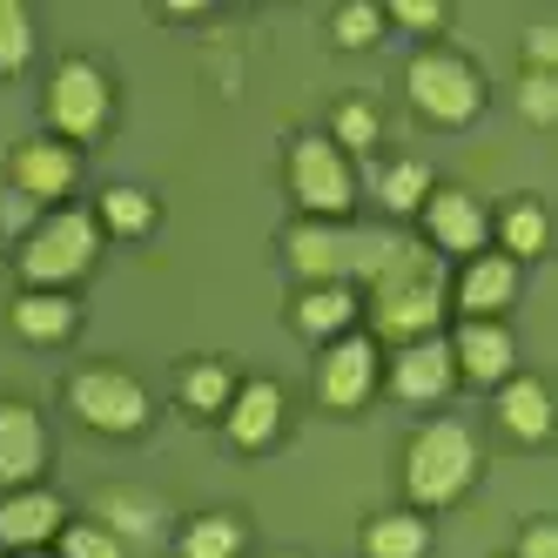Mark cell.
<instances>
[{"instance_id":"6da1fadb","label":"cell","mask_w":558,"mask_h":558,"mask_svg":"<svg viewBox=\"0 0 558 558\" xmlns=\"http://www.w3.org/2000/svg\"><path fill=\"white\" fill-rule=\"evenodd\" d=\"M364 310H371V330H377L384 343L437 337V324H445V310H451V269L437 263L424 243H411V235H404V250L377 269Z\"/></svg>"},{"instance_id":"7a4b0ae2","label":"cell","mask_w":558,"mask_h":558,"mask_svg":"<svg viewBox=\"0 0 558 558\" xmlns=\"http://www.w3.org/2000/svg\"><path fill=\"white\" fill-rule=\"evenodd\" d=\"M290 269L303 283H377V269L404 250V229H356V222H296L290 229Z\"/></svg>"},{"instance_id":"3957f363","label":"cell","mask_w":558,"mask_h":558,"mask_svg":"<svg viewBox=\"0 0 558 558\" xmlns=\"http://www.w3.org/2000/svg\"><path fill=\"white\" fill-rule=\"evenodd\" d=\"M477 485V437L458 417L424 424L404 445V498L411 511H445Z\"/></svg>"},{"instance_id":"277c9868","label":"cell","mask_w":558,"mask_h":558,"mask_svg":"<svg viewBox=\"0 0 558 558\" xmlns=\"http://www.w3.org/2000/svg\"><path fill=\"white\" fill-rule=\"evenodd\" d=\"M95 256H101V222L88 209H54L27 229L21 276H27V290H68L95 269Z\"/></svg>"},{"instance_id":"5b68a950","label":"cell","mask_w":558,"mask_h":558,"mask_svg":"<svg viewBox=\"0 0 558 558\" xmlns=\"http://www.w3.org/2000/svg\"><path fill=\"white\" fill-rule=\"evenodd\" d=\"M404 95H411V108L424 114V122H437V129H471L477 108H485V74H477L464 54H451V48H424L404 68Z\"/></svg>"},{"instance_id":"8992f818","label":"cell","mask_w":558,"mask_h":558,"mask_svg":"<svg viewBox=\"0 0 558 558\" xmlns=\"http://www.w3.org/2000/svg\"><path fill=\"white\" fill-rule=\"evenodd\" d=\"M41 108H48V135H54V142H68V148L95 142V135L108 129V114H114V88H108L101 61H88V54H68V61L48 74V95H41Z\"/></svg>"},{"instance_id":"52a82bcc","label":"cell","mask_w":558,"mask_h":558,"mask_svg":"<svg viewBox=\"0 0 558 558\" xmlns=\"http://www.w3.org/2000/svg\"><path fill=\"white\" fill-rule=\"evenodd\" d=\"M290 195L310 222H337L356 203V169L330 135H296L290 142Z\"/></svg>"},{"instance_id":"ba28073f","label":"cell","mask_w":558,"mask_h":558,"mask_svg":"<svg viewBox=\"0 0 558 558\" xmlns=\"http://www.w3.org/2000/svg\"><path fill=\"white\" fill-rule=\"evenodd\" d=\"M68 411L101 437H135L148 424V390L122 364H88L68 377Z\"/></svg>"},{"instance_id":"9c48e42d","label":"cell","mask_w":558,"mask_h":558,"mask_svg":"<svg viewBox=\"0 0 558 558\" xmlns=\"http://www.w3.org/2000/svg\"><path fill=\"white\" fill-rule=\"evenodd\" d=\"M417 222H424V250L445 263V256H477V250H492V209L477 203L471 189H445L437 182L430 195H424V209H417Z\"/></svg>"},{"instance_id":"30bf717a","label":"cell","mask_w":558,"mask_h":558,"mask_svg":"<svg viewBox=\"0 0 558 558\" xmlns=\"http://www.w3.org/2000/svg\"><path fill=\"white\" fill-rule=\"evenodd\" d=\"M384 384V356H377V337H337L316 356V404L324 411H364Z\"/></svg>"},{"instance_id":"8fae6325","label":"cell","mask_w":558,"mask_h":558,"mask_svg":"<svg viewBox=\"0 0 558 558\" xmlns=\"http://www.w3.org/2000/svg\"><path fill=\"white\" fill-rule=\"evenodd\" d=\"M8 182L14 195H27L34 209L41 203H61V195H74V182H82V162H74V148L54 142V135H27L8 148Z\"/></svg>"},{"instance_id":"7c38bea8","label":"cell","mask_w":558,"mask_h":558,"mask_svg":"<svg viewBox=\"0 0 558 558\" xmlns=\"http://www.w3.org/2000/svg\"><path fill=\"white\" fill-rule=\"evenodd\" d=\"M384 384L397 404H437V397H451L458 371H451V343L445 337H417V343H397L390 364H384Z\"/></svg>"},{"instance_id":"4fadbf2b","label":"cell","mask_w":558,"mask_h":558,"mask_svg":"<svg viewBox=\"0 0 558 558\" xmlns=\"http://www.w3.org/2000/svg\"><path fill=\"white\" fill-rule=\"evenodd\" d=\"M48 464V424L21 397H0V492H27Z\"/></svg>"},{"instance_id":"5bb4252c","label":"cell","mask_w":558,"mask_h":558,"mask_svg":"<svg viewBox=\"0 0 558 558\" xmlns=\"http://www.w3.org/2000/svg\"><path fill=\"white\" fill-rule=\"evenodd\" d=\"M451 303L464 310V324H498V316L518 303V263L498 256V250H477V256L458 269Z\"/></svg>"},{"instance_id":"9a60e30c","label":"cell","mask_w":558,"mask_h":558,"mask_svg":"<svg viewBox=\"0 0 558 558\" xmlns=\"http://www.w3.org/2000/svg\"><path fill=\"white\" fill-rule=\"evenodd\" d=\"M445 343H451V371H458L464 384L498 390L505 377H518V337H511L505 324H458Z\"/></svg>"},{"instance_id":"2e32d148","label":"cell","mask_w":558,"mask_h":558,"mask_svg":"<svg viewBox=\"0 0 558 558\" xmlns=\"http://www.w3.org/2000/svg\"><path fill=\"white\" fill-rule=\"evenodd\" d=\"M222 430H229L235 451H269L276 430H283V384H269V377L235 384L229 411H222Z\"/></svg>"},{"instance_id":"e0dca14e","label":"cell","mask_w":558,"mask_h":558,"mask_svg":"<svg viewBox=\"0 0 558 558\" xmlns=\"http://www.w3.org/2000/svg\"><path fill=\"white\" fill-rule=\"evenodd\" d=\"M61 525H68V505L41 485L0 498V551H41L48 538H61Z\"/></svg>"},{"instance_id":"ac0fdd59","label":"cell","mask_w":558,"mask_h":558,"mask_svg":"<svg viewBox=\"0 0 558 558\" xmlns=\"http://www.w3.org/2000/svg\"><path fill=\"white\" fill-rule=\"evenodd\" d=\"M492 411H498V430L511 437V445H545L551 437V390L545 377H505L498 397H492Z\"/></svg>"},{"instance_id":"d6986e66","label":"cell","mask_w":558,"mask_h":558,"mask_svg":"<svg viewBox=\"0 0 558 558\" xmlns=\"http://www.w3.org/2000/svg\"><path fill=\"white\" fill-rule=\"evenodd\" d=\"M8 324L21 343H68L74 330H82V303H74L68 290H21L8 303Z\"/></svg>"},{"instance_id":"ffe728a7","label":"cell","mask_w":558,"mask_h":558,"mask_svg":"<svg viewBox=\"0 0 558 558\" xmlns=\"http://www.w3.org/2000/svg\"><path fill=\"white\" fill-rule=\"evenodd\" d=\"M356 290H343V283H303V296H296V330L303 337H316V343H337V337H350V324H356Z\"/></svg>"},{"instance_id":"44dd1931","label":"cell","mask_w":558,"mask_h":558,"mask_svg":"<svg viewBox=\"0 0 558 558\" xmlns=\"http://www.w3.org/2000/svg\"><path fill=\"white\" fill-rule=\"evenodd\" d=\"M364 558H430V525H424V511H377L364 518Z\"/></svg>"},{"instance_id":"7402d4cb","label":"cell","mask_w":558,"mask_h":558,"mask_svg":"<svg viewBox=\"0 0 558 558\" xmlns=\"http://www.w3.org/2000/svg\"><path fill=\"white\" fill-rule=\"evenodd\" d=\"M175 397L195 417H222L229 397H235V371L222 364V356H189V364L175 371Z\"/></svg>"},{"instance_id":"603a6c76","label":"cell","mask_w":558,"mask_h":558,"mask_svg":"<svg viewBox=\"0 0 558 558\" xmlns=\"http://www.w3.org/2000/svg\"><path fill=\"white\" fill-rule=\"evenodd\" d=\"M492 235H498V256H511V263L545 256V203L538 195H511V203L492 216Z\"/></svg>"},{"instance_id":"cb8c5ba5","label":"cell","mask_w":558,"mask_h":558,"mask_svg":"<svg viewBox=\"0 0 558 558\" xmlns=\"http://www.w3.org/2000/svg\"><path fill=\"white\" fill-rule=\"evenodd\" d=\"M88 216L101 222V235H129V243H135V235L155 229V195L135 189V182H108V189H101V203H95Z\"/></svg>"},{"instance_id":"d4e9b609","label":"cell","mask_w":558,"mask_h":558,"mask_svg":"<svg viewBox=\"0 0 558 558\" xmlns=\"http://www.w3.org/2000/svg\"><path fill=\"white\" fill-rule=\"evenodd\" d=\"M250 532H243V518H229V511H203V518H189L175 551L182 558H243Z\"/></svg>"},{"instance_id":"484cf974","label":"cell","mask_w":558,"mask_h":558,"mask_svg":"<svg viewBox=\"0 0 558 558\" xmlns=\"http://www.w3.org/2000/svg\"><path fill=\"white\" fill-rule=\"evenodd\" d=\"M430 189H437V175L424 162H390V169H377V203L390 216H417Z\"/></svg>"},{"instance_id":"4316f807","label":"cell","mask_w":558,"mask_h":558,"mask_svg":"<svg viewBox=\"0 0 558 558\" xmlns=\"http://www.w3.org/2000/svg\"><path fill=\"white\" fill-rule=\"evenodd\" d=\"M377 135H384V114H377L364 95H350V101H337V108H330V142H337L343 155H371V148H377Z\"/></svg>"},{"instance_id":"83f0119b","label":"cell","mask_w":558,"mask_h":558,"mask_svg":"<svg viewBox=\"0 0 558 558\" xmlns=\"http://www.w3.org/2000/svg\"><path fill=\"white\" fill-rule=\"evenodd\" d=\"M34 61V14L21 0H0V74H21Z\"/></svg>"},{"instance_id":"f1b7e54d","label":"cell","mask_w":558,"mask_h":558,"mask_svg":"<svg viewBox=\"0 0 558 558\" xmlns=\"http://www.w3.org/2000/svg\"><path fill=\"white\" fill-rule=\"evenodd\" d=\"M95 525H108L114 538H135V532H148L155 525V505L142 498V492H101V518H95Z\"/></svg>"},{"instance_id":"f546056e","label":"cell","mask_w":558,"mask_h":558,"mask_svg":"<svg viewBox=\"0 0 558 558\" xmlns=\"http://www.w3.org/2000/svg\"><path fill=\"white\" fill-rule=\"evenodd\" d=\"M61 558H129V545L95 518H74V525H61Z\"/></svg>"},{"instance_id":"4dcf8cb0","label":"cell","mask_w":558,"mask_h":558,"mask_svg":"<svg viewBox=\"0 0 558 558\" xmlns=\"http://www.w3.org/2000/svg\"><path fill=\"white\" fill-rule=\"evenodd\" d=\"M384 34V8H371V0H350V8L330 14V41L337 48H371Z\"/></svg>"},{"instance_id":"1f68e13d","label":"cell","mask_w":558,"mask_h":558,"mask_svg":"<svg viewBox=\"0 0 558 558\" xmlns=\"http://www.w3.org/2000/svg\"><path fill=\"white\" fill-rule=\"evenodd\" d=\"M518 114H525L532 129H551L558 122V74H518Z\"/></svg>"},{"instance_id":"d6a6232c","label":"cell","mask_w":558,"mask_h":558,"mask_svg":"<svg viewBox=\"0 0 558 558\" xmlns=\"http://www.w3.org/2000/svg\"><path fill=\"white\" fill-rule=\"evenodd\" d=\"M525 68H532V74H558V27H551V21L525 27Z\"/></svg>"},{"instance_id":"836d02e7","label":"cell","mask_w":558,"mask_h":558,"mask_svg":"<svg viewBox=\"0 0 558 558\" xmlns=\"http://www.w3.org/2000/svg\"><path fill=\"white\" fill-rule=\"evenodd\" d=\"M518 558H558V518H525V532H518Z\"/></svg>"},{"instance_id":"e575fe53","label":"cell","mask_w":558,"mask_h":558,"mask_svg":"<svg viewBox=\"0 0 558 558\" xmlns=\"http://www.w3.org/2000/svg\"><path fill=\"white\" fill-rule=\"evenodd\" d=\"M384 21H397V27H445V8H430V0H390L384 8Z\"/></svg>"},{"instance_id":"d590c367","label":"cell","mask_w":558,"mask_h":558,"mask_svg":"<svg viewBox=\"0 0 558 558\" xmlns=\"http://www.w3.org/2000/svg\"><path fill=\"white\" fill-rule=\"evenodd\" d=\"M0 229H34V203H27V195H0Z\"/></svg>"},{"instance_id":"8d00e7d4","label":"cell","mask_w":558,"mask_h":558,"mask_svg":"<svg viewBox=\"0 0 558 558\" xmlns=\"http://www.w3.org/2000/svg\"><path fill=\"white\" fill-rule=\"evenodd\" d=\"M21 558H48V551H21Z\"/></svg>"},{"instance_id":"74e56055","label":"cell","mask_w":558,"mask_h":558,"mask_svg":"<svg viewBox=\"0 0 558 558\" xmlns=\"http://www.w3.org/2000/svg\"><path fill=\"white\" fill-rule=\"evenodd\" d=\"M283 558H296V551H283Z\"/></svg>"}]
</instances>
